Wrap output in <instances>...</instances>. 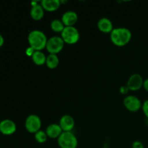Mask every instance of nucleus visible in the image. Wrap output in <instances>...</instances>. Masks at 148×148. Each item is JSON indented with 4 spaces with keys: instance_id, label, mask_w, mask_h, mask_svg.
Listing matches in <instances>:
<instances>
[{
    "instance_id": "0eeeda50",
    "label": "nucleus",
    "mask_w": 148,
    "mask_h": 148,
    "mask_svg": "<svg viewBox=\"0 0 148 148\" xmlns=\"http://www.w3.org/2000/svg\"><path fill=\"white\" fill-rule=\"evenodd\" d=\"M123 103L125 108L131 112L138 111L142 108V105H143L140 98L132 95H127L124 98Z\"/></svg>"
},
{
    "instance_id": "412c9836",
    "label": "nucleus",
    "mask_w": 148,
    "mask_h": 148,
    "mask_svg": "<svg viewBox=\"0 0 148 148\" xmlns=\"http://www.w3.org/2000/svg\"><path fill=\"white\" fill-rule=\"evenodd\" d=\"M132 148H145V146L142 142L137 140V141H134V143H132Z\"/></svg>"
},
{
    "instance_id": "4468645a",
    "label": "nucleus",
    "mask_w": 148,
    "mask_h": 148,
    "mask_svg": "<svg viewBox=\"0 0 148 148\" xmlns=\"http://www.w3.org/2000/svg\"><path fill=\"white\" fill-rule=\"evenodd\" d=\"M44 9L41 6L40 3H38V4H35V5L31 6V9H30V14L32 19L34 20H41L44 15Z\"/></svg>"
},
{
    "instance_id": "f257e3e1",
    "label": "nucleus",
    "mask_w": 148,
    "mask_h": 148,
    "mask_svg": "<svg viewBox=\"0 0 148 148\" xmlns=\"http://www.w3.org/2000/svg\"><path fill=\"white\" fill-rule=\"evenodd\" d=\"M132 34L131 30L127 27H115L110 33L111 42L116 46H124L131 40Z\"/></svg>"
},
{
    "instance_id": "1a4fd4ad",
    "label": "nucleus",
    "mask_w": 148,
    "mask_h": 148,
    "mask_svg": "<svg viewBox=\"0 0 148 148\" xmlns=\"http://www.w3.org/2000/svg\"><path fill=\"white\" fill-rule=\"evenodd\" d=\"M17 130V125L11 119H4L0 121V132L4 135H12Z\"/></svg>"
},
{
    "instance_id": "5701e85b",
    "label": "nucleus",
    "mask_w": 148,
    "mask_h": 148,
    "mask_svg": "<svg viewBox=\"0 0 148 148\" xmlns=\"http://www.w3.org/2000/svg\"><path fill=\"white\" fill-rule=\"evenodd\" d=\"M129 91H130V90H129L128 87L127 85H123L120 88V92L121 94H127Z\"/></svg>"
},
{
    "instance_id": "b1692460",
    "label": "nucleus",
    "mask_w": 148,
    "mask_h": 148,
    "mask_svg": "<svg viewBox=\"0 0 148 148\" xmlns=\"http://www.w3.org/2000/svg\"><path fill=\"white\" fill-rule=\"evenodd\" d=\"M143 88H145V90H147L148 92V78L144 80V83H143Z\"/></svg>"
},
{
    "instance_id": "6e6552de",
    "label": "nucleus",
    "mask_w": 148,
    "mask_h": 148,
    "mask_svg": "<svg viewBox=\"0 0 148 148\" xmlns=\"http://www.w3.org/2000/svg\"><path fill=\"white\" fill-rule=\"evenodd\" d=\"M143 83H144V79H143V77L140 74L135 73L132 74L129 77L127 86L128 87L130 90L137 91L143 88Z\"/></svg>"
},
{
    "instance_id": "4be33fe9",
    "label": "nucleus",
    "mask_w": 148,
    "mask_h": 148,
    "mask_svg": "<svg viewBox=\"0 0 148 148\" xmlns=\"http://www.w3.org/2000/svg\"><path fill=\"white\" fill-rule=\"evenodd\" d=\"M34 52H35V50L33 49V48L30 47V46L27 47V49H26V50H25L26 55H27V56H30V57H32V56L33 55Z\"/></svg>"
},
{
    "instance_id": "f3484780",
    "label": "nucleus",
    "mask_w": 148,
    "mask_h": 148,
    "mask_svg": "<svg viewBox=\"0 0 148 148\" xmlns=\"http://www.w3.org/2000/svg\"><path fill=\"white\" fill-rule=\"evenodd\" d=\"M59 64V59L57 54H53V53H49L46 56V65L49 69H55L58 66Z\"/></svg>"
},
{
    "instance_id": "2eb2a0df",
    "label": "nucleus",
    "mask_w": 148,
    "mask_h": 148,
    "mask_svg": "<svg viewBox=\"0 0 148 148\" xmlns=\"http://www.w3.org/2000/svg\"><path fill=\"white\" fill-rule=\"evenodd\" d=\"M40 3L44 10L48 12H53L60 7L62 1L60 0H42Z\"/></svg>"
},
{
    "instance_id": "7ed1b4c3",
    "label": "nucleus",
    "mask_w": 148,
    "mask_h": 148,
    "mask_svg": "<svg viewBox=\"0 0 148 148\" xmlns=\"http://www.w3.org/2000/svg\"><path fill=\"white\" fill-rule=\"evenodd\" d=\"M57 143L60 148H77L78 145L77 138L72 132H63Z\"/></svg>"
},
{
    "instance_id": "ddd939ff",
    "label": "nucleus",
    "mask_w": 148,
    "mask_h": 148,
    "mask_svg": "<svg viewBox=\"0 0 148 148\" xmlns=\"http://www.w3.org/2000/svg\"><path fill=\"white\" fill-rule=\"evenodd\" d=\"M63 132L59 124H49L46 130V133L48 137L51 139H58Z\"/></svg>"
},
{
    "instance_id": "39448f33",
    "label": "nucleus",
    "mask_w": 148,
    "mask_h": 148,
    "mask_svg": "<svg viewBox=\"0 0 148 148\" xmlns=\"http://www.w3.org/2000/svg\"><path fill=\"white\" fill-rule=\"evenodd\" d=\"M64 43L61 36H52L48 39L46 49L49 53L57 54L64 49Z\"/></svg>"
},
{
    "instance_id": "f8f14e48",
    "label": "nucleus",
    "mask_w": 148,
    "mask_h": 148,
    "mask_svg": "<svg viewBox=\"0 0 148 148\" xmlns=\"http://www.w3.org/2000/svg\"><path fill=\"white\" fill-rule=\"evenodd\" d=\"M98 29L101 32L105 33H111V31L114 30V26L111 20L108 17H101L98 20L97 23Z\"/></svg>"
},
{
    "instance_id": "423d86ee",
    "label": "nucleus",
    "mask_w": 148,
    "mask_h": 148,
    "mask_svg": "<svg viewBox=\"0 0 148 148\" xmlns=\"http://www.w3.org/2000/svg\"><path fill=\"white\" fill-rule=\"evenodd\" d=\"M42 125V121L40 117L36 114H30L26 118L25 127L28 132L35 134L39 130Z\"/></svg>"
},
{
    "instance_id": "6ab92c4d",
    "label": "nucleus",
    "mask_w": 148,
    "mask_h": 148,
    "mask_svg": "<svg viewBox=\"0 0 148 148\" xmlns=\"http://www.w3.org/2000/svg\"><path fill=\"white\" fill-rule=\"evenodd\" d=\"M34 137L35 140L38 143H44L47 141L48 136L46 134V132L43 131V130H39L38 132L35 133Z\"/></svg>"
},
{
    "instance_id": "dca6fc26",
    "label": "nucleus",
    "mask_w": 148,
    "mask_h": 148,
    "mask_svg": "<svg viewBox=\"0 0 148 148\" xmlns=\"http://www.w3.org/2000/svg\"><path fill=\"white\" fill-rule=\"evenodd\" d=\"M46 56H46V54L42 51H35L31 59L35 64L38 66H42L46 64Z\"/></svg>"
},
{
    "instance_id": "20e7f679",
    "label": "nucleus",
    "mask_w": 148,
    "mask_h": 148,
    "mask_svg": "<svg viewBox=\"0 0 148 148\" xmlns=\"http://www.w3.org/2000/svg\"><path fill=\"white\" fill-rule=\"evenodd\" d=\"M61 37L64 42L67 44H75L77 43L80 38V34L77 27L75 26L65 27L61 33Z\"/></svg>"
},
{
    "instance_id": "9b49d317",
    "label": "nucleus",
    "mask_w": 148,
    "mask_h": 148,
    "mask_svg": "<svg viewBox=\"0 0 148 148\" xmlns=\"http://www.w3.org/2000/svg\"><path fill=\"white\" fill-rule=\"evenodd\" d=\"M62 21L65 27L74 26L78 20V15L76 12L72 10L66 11L62 16Z\"/></svg>"
},
{
    "instance_id": "f03ea898",
    "label": "nucleus",
    "mask_w": 148,
    "mask_h": 148,
    "mask_svg": "<svg viewBox=\"0 0 148 148\" xmlns=\"http://www.w3.org/2000/svg\"><path fill=\"white\" fill-rule=\"evenodd\" d=\"M47 40V36L40 30H31L27 36L29 46L35 51H42L46 49Z\"/></svg>"
},
{
    "instance_id": "393cba45",
    "label": "nucleus",
    "mask_w": 148,
    "mask_h": 148,
    "mask_svg": "<svg viewBox=\"0 0 148 148\" xmlns=\"http://www.w3.org/2000/svg\"><path fill=\"white\" fill-rule=\"evenodd\" d=\"M4 37H3V36L0 34V47H1V46L4 45Z\"/></svg>"
},
{
    "instance_id": "a211bd4d",
    "label": "nucleus",
    "mask_w": 148,
    "mask_h": 148,
    "mask_svg": "<svg viewBox=\"0 0 148 148\" xmlns=\"http://www.w3.org/2000/svg\"><path fill=\"white\" fill-rule=\"evenodd\" d=\"M50 27L53 31L56 32V33H62L64 29L65 26L64 23H62V20L54 19V20H51V22Z\"/></svg>"
},
{
    "instance_id": "9d476101",
    "label": "nucleus",
    "mask_w": 148,
    "mask_h": 148,
    "mask_svg": "<svg viewBox=\"0 0 148 148\" xmlns=\"http://www.w3.org/2000/svg\"><path fill=\"white\" fill-rule=\"evenodd\" d=\"M59 124L63 132H72L75 127V121L72 116L66 114L61 117Z\"/></svg>"
},
{
    "instance_id": "aec40b11",
    "label": "nucleus",
    "mask_w": 148,
    "mask_h": 148,
    "mask_svg": "<svg viewBox=\"0 0 148 148\" xmlns=\"http://www.w3.org/2000/svg\"><path fill=\"white\" fill-rule=\"evenodd\" d=\"M142 109H143L145 116L148 119V100L144 101V103L142 105Z\"/></svg>"
}]
</instances>
